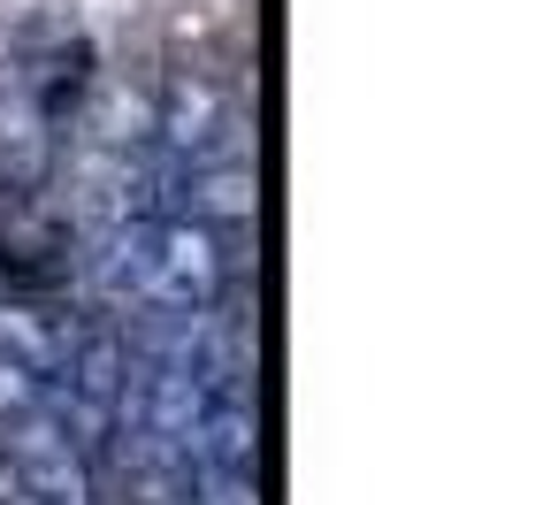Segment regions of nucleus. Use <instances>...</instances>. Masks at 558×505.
<instances>
[{
	"label": "nucleus",
	"instance_id": "nucleus-1",
	"mask_svg": "<svg viewBox=\"0 0 558 505\" xmlns=\"http://www.w3.org/2000/svg\"><path fill=\"white\" fill-rule=\"evenodd\" d=\"M9 505H93V474H85V444L70 436V421L54 413V398L39 413L16 421L9 436Z\"/></svg>",
	"mask_w": 558,
	"mask_h": 505
},
{
	"label": "nucleus",
	"instance_id": "nucleus-2",
	"mask_svg": "<svg viewBox=\"0 0 558 505\" xmlns=\"http://www.w3.org/2000/svg\"><path fill=\"white\" fill-rule=\"evenodd\" d=\"M154 146L177 161V169H199V161H222V154H245V123L230 108V93L215 77H177L154 108Z\"/></svg>",
	"mask_w": 558,
	"mask_h": 505
},
{
	"label": "nucleus",
	"instance_id": "nucleus-3",
	"mask_svg": "<svg viewBox=\"0 0 558 505\" xmlns=\"http://www.w3.org/2000/svg\"><path fill=\"white\" fill-rule=\"evenodd\" d=\"M123 375H131V352H123V337L116 329H77V345H70V360H62V421H70V436L77 444H108V429H116V406H123Z\"/></svg>",
	"mask_w": 558,
	"mask_h": 505
},
{
	"label": "nucleus",
	"instance_id": "nucleus-4",
	"mask_svg": "<svg viewBox=\"0 0 558 505\" xmlns=\"http://www.w3.org/2000/svg\"><path fill=\"white\" fill-rule=\"evenodd\" d=\"M54 161V100L32 85V77H9L0 85V169H9V184H39Z\"/></svg>",
	"mask_w": 558,
	"mask_h": 505
},
{
	"label": "nucleus",
	"instance_id": "nucleus-5",
	"mask_svg": "<svg viewBox=\"0 0 558 505\" xmlns=\"http://www.w3.org/2000/svg\"><path fill=\"white\" fill-rule=\"evenodd\" d=\"M70 345H77V322L70 314H54L39 299H0V352H9V360H24V368H39L54 383L62 360H70Z\"/></svg>",
	"mask_w": 558,
	"mask_h": 505
},
{
	"label": "nucleus",
	"instance_id": "nucleus-6",
	"mask_svg": "<svg viewBox=\"0 0 558 505\" xmlns=\"http://www.w3.org/2000/svg\"><path fill=\"white\" fill-rule=\"evenodd\" d=\"M47 398H54V383H47L39 368H24V360L0 352V421H24V413H39Z\"/></svg>",
	"mask_w": 558,
	"mask_h": 505
}]
</instances>
